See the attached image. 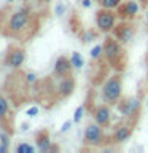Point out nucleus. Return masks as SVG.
<instances>
[{
    "label": "nucleus",
    "mask_w": 148,
    "mask_h": 153,
    "mask_svg": "<svg viewBox=\"0 0 148 153\" xmlns=\"http://www.w3.org/2000/svg\"><path fill=\"white\" fill-rule=\"evenodd\" d=\"M24 62H26V50L19 45L8 46V51H7V54H5L3 64L7 67H10V69L19 70Z\"/></svg>",
    "instance_id": "obj_9"
},
{
    "label": "nucleus",
    "mask_w": 148,
    "mask_h": 153,
    "mask_svg": "<svg viewBox=\"0 0 148 153\" xmlns=\"http://www.w3.org/2000/svg\"><path fill=\"white\" fill-rule=\"evenodd\" d=\"M138 10H140V5H138L137 0H126V2H121V5L116 8L118 19L134 21L138 14Z\"/></svg>",
    "instance_id": "obj_10"
},
{
    "label": "nucleus",
    "mask_w": 148,
    "mask_h": 153,
    "mask_svg": "<svg viewBox=\"0 0 148 153\" xmlns=\"http://www.w3.org/2000/svg\"><path fill=\"white\" fill-rule=\"evenodd\" d=\"M78 35H80V40L83 42V43H89V42H92V40H94L97 33L94 32V29H89V30H86V32L81 30Z\"/></svg>",
    "instance_id": "obj_19"
},
{
    "label": "nucleus",
    "mask_w": 148,
    "mask_h": 153,
    "mask_svg": "<svg viewBox=\"0 0 148 153\" xmlns=\"http://www.w3.org/2000/svg\"><path fill=\"white\" fill-rule=\"evenodd\" d=\"M147 107H148V100H147Z\"/></svg>",
    "instance_id": "obj_38"
},
{
    "label": "nucleus",
    "mask_w": 148,
    "mask_h": 153,
    "mask_svg": "<svg viewBox=\"0 0 148 153\" xmlns=\"http://www.w3.org/2000/svg\"><path fill=\"white\" fill-rule=\"evenodd\" d=\"M102 46H104V57L108 61V64L112 65V69L115 72H124L126 70L127 54H126V50H124L123 43L118 42L113 35L107 33Z\"/></svg>",
    "instance_id": "obj_2"
},
{
    "label": "nucleus",
    "mask_w": 148,
    "mask_h": 153,
    "mask_svg": "<svg viewBox=\"0 0 148 153\" xmlns=\"http://www.w3.org/2000/svg\"><path fill=\"white\" fill-rule=\"evenodd\" d=\"M0 128L13 134L11 126V115H10V99L0 93Z\"/></svg>",
    "instance_id": "obj_12"
},
{
    "label": "nucleus",
    "mask_w": 148,
    "mask_h": 153,
    "mask_svg": "<svg viewBox=\"0 0 148 153\" xmlns=\"http://www.w3.org/2000/svg\"><path fill=\"white\" fill-rule=\"evenodd\" d=\"M27 129H29V123H22V124H21V131H22V132H26Z\"/></svg>",
    "instance_id": "obj_31"
},
{
    "label": "nucleus",
    "mask_w": 148,
    "mask_h": 153,
    "mask_svg": "<svg viewBox=\"0 0 148 153\" xmlns=\"http://www.w3.org/2000/svg\"><path fill=\"white\" fill-rule=\"evenodd\" d=\"M112 105L108 104H100V105H95V107L91 110V115H92L94 121L100 124L102 128H108L110 123H112Z\"/></svg>",
    "instance_id": "obj_11"
},
{
    "label": "nucleus",
    "mask_w": 148,
    "mask_h": 153,
    "mask_svg": "<svg viewBox=\"0 0 148 153\" xmlns=\"http://www.w3.org/2000/svg\"><path fill=\"white\" fill-rule=\"evenodd\" d=\"M0 16L3 18L0 22V32L5 37L27 42L38 30V16L27 5L14 10H3Z\"/></svg>",
    "instance_id": "obj_1"
},
{
    "label": "nucleus",
    "mask_w": 148,
    "mask_h": 153,
    "mask_svg": "<svg viewBox=\"0 0 148 153\" xmlns=\"http://www.w3.org/2000/svg\"><path fill=\"white\" fill-rule=\"evenodd\" d=\"M84 112H86V105H80V107H76L75 113H73V121L80 123L81 120H83V117H84Z\"/></svg>",
    "instance_id": "obj_23"
},
{
    "label": "nucleus",
    "mask_w": 148,
    "mask_h": 153,
    "mask_svg": "<svg viewBox=\"0 0 148 153\" xmlns=\"http://www.w3.org/2000/svg\"><path fill=\"white\" fill-rule=\"evenodd\" d=\"M41 2H45V3H48V2H50V0H41Z\"/></svg>",
    "instance_id": "obj_36"
},
{
    "label": "nucleus",
    "mask_w": 148,
    "mask_h": 153,
    "mask_svg": "<svg viewBox=\"0 0 148 153\" xmlns=\"http://www.w3.org/2000/svg\"><path fill=\"white\" fill-rule=\"evenodd\" d=\"M0 33H2V32H0Z\"/></svg>",
    "instance_id": "obj_39"
},
{
    "label": "nucleus",
    "mask_w": 148,
    "mask_h": 153,
    "mask_svg": "<svg viewBox=\"0 0 148 153\" xmlns=\"http://www.w3.org/2000/svg\"><path fill=\"white\" fill-rule=\"evenodd\" d=\"M97 3L102 8H108V10H116L121 5V0H97Z\"/></svg>",
    "instance_id": "obj_18"
},
{
    "label": "nucleus",
    "mask_w": 148,
    "mask_h": 153,
    "mask_svg": "<svg viewBox=\"0 0 148 153\" xmlns=\"http://www.w3.org/2000/svg\"><path fill=\"white\" fill-rule=\"evenodd\" d=\"M57 80V96H59V100L67 99L73 94L75 91V78L73 75H67L62 76V78H56Z\"/></svg>",
    "instance_id": "obj_14"
},
{
    "label": "nucleus",
    "mask_w": 148,
    "mask_h": 153,
    "mask_svg": "<svg viewBox=\"0 0 148 153\" xmlns=\"http://www.w3.org/2000/svg\"><path fill=\"white\" fill-rule=\"evenodd\" d=\"M69 26H70V29H72L75 33H80V32H81V30H80V26H81V24L78 22V16H76V14H72V16H70Z\"/></svg>",
    "instance_id": "obj_22"
},
{
    "label": "nucleus",
    "mask_w": 148,
    "mask_h": 153,
    "mask_svg": "<svg viewBox=\"0 0 148 153\" xmlns=\"http://www.w3.org/2000/svg\"><path fill=\"white\" fill-rule=\"evenodd\" d=\"M10 150V147H7V145H3L2 142H0V153H7Z\"/></svg>",
    "instance_id": "obj_30"
},
{
    "label": "nucleus",
    "mask_w": 148,
    "mask_h": 153,
    "mask_svg": "<svg viewBox=\"0 0 148 153\" xmlns=\"http://www.w3.org/2000/svg\"><path fill=\"white\" fill-rule=\"evenodd\" d=\"M123 97V72H113L102 83V99L108 105H116Z\"/></svg>",
    "instance_id": "obj_3"
},
{
    "label": "nucleus",
    "mask_w": 148,
    "mask_h": 153,
    "mask_svg": "<svg viewBox=\"0 0 148 153\" xmlns=\"http://www.w3.org/2000/svg\"><path fill=\"white\" fill-rule=\"evenodd\" d=\"M140 2H142L143 7H145V5H148V0H140Z\"/></svg>",
    "instance_id": "obj_32"
},
{
    "label": "nucleus",
    "mask_w": 148,
    "mask_h": 153,
    "mask_svg": "<svg viewBox=\"0 0 148 153\" xmlns=\"http://www.w3.org/2000/svg\"><path fill=\"white\" fill-rule=\"evenodd\" d=\"M147 81H148V74H147Z\"/></svg>",
    "instance_id": "obj_37"
},
{
    "label": "nucleus",
    "mask_w": 148,
    "mask_h": 153,
    "mask_svg": "<svg viewBox=\"0 0 148 153\" xmlns=\"http://www.w3.org/2000/svg\"><path fill=\"white\" fill-rule=\"evenodd\" d=\"M35 143H37L38 152H41V153L51 152L53 145H54V143L51 142V137H50L48 129H40V131L35 134Z\"/></svg>",
    "instance_id": "obj_16"
},
{
    "label": "nucleus",
    "mask_w": 148,
    "mask_h": 153,
    "mask_svg": "<svg viewBox=\"0 0 148 153\" xmlns=\"http://www.w3.org/2000/svg\"><path fill=\"white\" fill-rule=\"evenodd\" d=\"M38 112H40V108H38L37 105H32V107H29L26 110V115H27L29 118H35L37 115H38Z\"/></svg>",
    "instance_id": "obj_28"
},
{
    "label": "nucleus",
    "mask_w": 148,
    "mask_h": 153,
    "mask_svg": "<svg viewBox=\"0 0 148 153\" xmlns=\"http://www.w3.org/2000/svg\"><path fill=\"white\" fill-rule=\"evenodd\" d=\"M147 69H148V54H147Z\"/></svg>",
    "instance_id": "obj_35"
},
{
    "label": "nucleus",
    "mask_w": 148,
    "mask_h": 153,
    "mask_svg": "<svg viewBox=\"0 0 148 153\" xmlns=\"http://www.w3.org/2000/svg\"><path fill=\"white\" fill-rule=\"evenodd\" d=\"M7 2H8V3H13V2H16V0H7Z\"/></svg>",
    "instance_id": "obj_34"
},
{
    "label": "nucleus",
    "mask_w": 148,
    "mask_h": 153,
    "mask_svg": "<svg viewBox=\"0 0 148 153\" xmlns=\"http://www.w3.org/2000/svg\"><path fill=\"white\" fill-rule=\"evenodd\" d=\"M116 10H108V8H102L95 11V24H97V30L102 33H112L115 26H116Z\"/></svg>",
    "instance_id": "obj_5"
},
{
    "label": "nucleus",
    "mask_w": 148,
    "mask_h": 153,
    "mask_svg": "<svg viewBox=\"0 0 148 153\" xmlns=\"http://www.w3.org/2000/svg\"><path fill=\"white\" fill-rule=\"evenodd\" d=\"M135 24H134L132 21H124V19H119V22H116V26H115L112 35L116 38L118 42H121L123 45H126V43H129L134 38V35H135Z\"/></svg>",
    "instance_id": "obj_8"
},
{
    "label": "nucleus",
    "mask_w": 148,
    "mask_h": 153,
    "mask_svg": "<svg viewBox=\"0 0 148 153\" xmlns=\"http://www.w3.org/2000/svg\"><path fill=\"white\" fill-rule=\"evenodd\" d=\"M92 5V0H81V7L83 8H91Z\"/></svg>",
    "instance_id": "obj_29"
},
{
    "label": "nucleus",
    "mask_w": 148,
    "mask_h": 153,
    "mask_svg": "<svg viewBox=\"0 0 148 153\" xmlns=\"http://www.w3.org/2000/svg\"><path fill=\"white\" fill-rule=\"evenodd\" d=\"M73 118L72 120H67V121H64L62 123V126H61V129H59V132H67V131H70L72 129V126H73Z\"/></svg>",
    "instance_id": "obj_27"
},
{
    "label": "nucleus",
    "mask_w": 148,
    "mask_h": 153,
    "mask_svg": "<svg viewBox=\"0 0 148 153\" xmlns=\"http://www.w3.org/2000/svg\"><path fill=\"white\" fill-rule=\"evenodd\" d=\"M145 19H147V22H148V8H147V11H145Z\"/></svg>",
    "instance_id": "obj_33"
},
{
    "label": "nucleus",
    "mask_w": 148,
    "mask_h": 153,
    "mask_svg": "<svg viewBox=\"0 0 148 153\" xmlns=\"http://www.w3.org/2000/svg\"><path fill=\"white\" fill-rule=\"evenodd\" d=\"M134 124H135V123L129 121V123H124V124L116 126V128H115V131H113V134H112V142H115V143L126 142L127 139L132 136V132H134Z\"/></svg>",
    "instance_id": "obj_15"
},
{
    "label": "nucleus",
    "mask_w": 148,
    "mask_h": 153,
    "mask_svg": "<svg viewBox=\"0 0 148 153\" xmlns=\"http://www.w3.org/2000/svg\"><path fill=\"white\" fill-rule=\"evenodd\" d=\"M89 54H91V59L92 61H97V59H100V57H104V46L102 45H95L92 50L89 51Z\"/></svg>",
    "instance_id": "obj_21"
},
{
    "label": "nucleus",
    "mask_w": 148,
    "mask_h": 153,
    "mask_svg": "<svg viewBox=\"0 0 148 153\" xmlns=\"http://www.w3.org/2000/svg\"><path fill=\"white\" fill-rule=\"evenodd\" d=\"M118 105L119 113L123 115L124 118H127L129 121L135 123V120L140 115V108H142V102L138 97H121Z\"/></svg>",
    "instance_id": "obj_6"
},
{
    "label": "nucleus",
    "mask_w": 148,
    "mask_h": 153,
    "mask_svg": "<svg viewBox=\"0 0 148 153\" xmlns=\"http://www.w3.org/2000/svg\"><path fill=\"white\" fill-rule=\"evenodd\" d=\"M107 143V139H105L104 134V128L97 123H89L84 129L83 134V145L84 148H99Z\"/></svg>",
    "instance_id": "obj_4"
},
{
    "label": "nucleus",
    "mask_w": 148,
    "mask_h": 153,
    "mask_svg": "<svg viewBox=\"0 0 148 153\" xmlns=\"http://www.w3.org/2000/svg\"><path fill=\"white\" fill-rule=\"evenodd\" d=\"M35 150H38V148H35L33 145H30V143H27V142H21L19 145H16L18 153H33Z\"/></svg>",
    "instance_id": "obj_20"
},
{
    "label": "nucleus",
    "mask_w": 148,
    "mask_h": 153,
    "mask_svg": "<svg viewBox=\"0 0 148 153\" xmlns=\"http://www.w3.org/2000/svg\"><path fill=\"white\" fill-rule=\"evenodd\" d=\"M108 70H113L112 65L108 64V61L105 59V57H100L97 61H92V65H91V72H89V81L91 85L97 86L100 83H104L105 76H107Z\"/></svg>",
    "instance_id": "obj_7"
},
{
    "label": "nucleus",
    "mask_w": 148,
    "mask_h": 153,
    "mask_svg": "<svg viewBox=\"0 0 148 153\" xmlns=\"http://www.w3.org/2000/svg\"><path fill=\"white\" fill-rule=\"evenodd\" d=\"M64 13H65V5L62 2H57L56 7H54V14L61 18V16H64Z\"/></svg>",
    "instance_id": "obj_25"
},
{
    "label": "nucleus",
    "mask_w": 148,
    "mask_h": 153,
    "mask_svg": "<svg viewBox=\"0 0 148 153\" xmlns=\"http://www.w3.org/2000/svg\"><path fill=\"white\" fill-rule=\"evenodd\" d=\"M0 142L3 143V145L10 147V142H11V134H10L8 131H0Z\"/></svg>",
    "instance_id": "obj_24"
},
{
    "label": "nucleus",
    "mask_w": 148,
    "mask_h": 153,
    "mask_svg": "<svg viewBox=\"0 0 148 153\" xmlns=\"http://www.w3.org/2000/svg\"><path fill=\"white\" fill-rule=\"evenodd\" d=\"M70 61H72V64H73L75 69H81V67L84 65V59H83V56H81L78 51H73V53H72Z\"/></svg>",
    "instance_id": "obj_17"
},
{
    "label": "nucleus",
    "mask_w": 148,
    "mask_h": 153,
    "mask_svg": "<svg viewBox=\"0 0 148 153\" xmlns=\"http://www.w3.org/2000/svg\"><path fill=\"white\" fill-rule=\"evenodd\" d=\"M24 76H26V80H27V83L29 85H35L37 81H38V78H37V75L33 74V72H26V74H24Z\"/></svg>",
    "instance_id": "obj_26"
},
{
    "label": "nucleus",
    "mask_w": 148,
    "mask_h": 153,
    "mask_svg": "<svg viewBox=\"0 0 148 153\" xmlns=\"http://www.w3.org/2000/svg\"><path fill=\"white\" fill-rule=\"evenodd\" d=\"M75 67L72 64L70 57L67 56H59L54 62V67H53V76L54 78H62V76H67V75H72V70Z\"/></svg>",
    "instance_id": "obj_13"
}]
</instances>
